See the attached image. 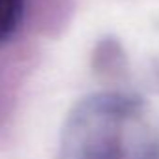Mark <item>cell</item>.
<instances>
[{"instance_id":"7a4b0ae2","label":"cell","mask_w":159,"mask_h":159,"mask_svg":"<svg viewBox=\"0 0 159 159\" xmlns=\"http://www.w3.org/2000/svg\"><path fill=\"white\" fill-rule=\"evenodd\" d=\"M23 0H0V39L10 36L21 17Z\"/></svg>"},{"instance_id":"6da1fadb","label":"cell","mask_w":159,"mask_h":159,"mask_svg":"<svg viewBox=\"0 0 159 159\" xmlns=\"http://www.w3.org/2000/svg\"><path fill=\"white\" fill-rule=\"evenodd\" d=\"M77 159H159V120L135 96L90 99L73 127Z\"/></svg>"}]
</instances>
